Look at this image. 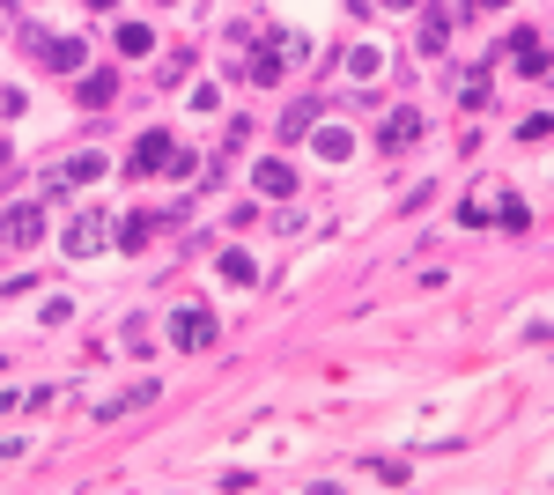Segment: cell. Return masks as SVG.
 I'll use <instances>...</instances> for the list:
<instances>
[{"mask_svg": "<svg viewBox=\"0 0 554 495\" xmlns=\"http://www.w3.org/2000/svg\"><path fill=\"white\" fill-rule=\"evenodd\" d=\"M23 45H30V60H37V67H52V74H82V67H89V45H82V37H52V30H30Z\"/></svg>", "mask_w": 554, "mask_h": 495, "instance_id": "6da1fadb", "label": "cell"}, {"mask_svg": "<svg viewBox=\"0 0 554 495\" xmlns=\"http://www.w3.org/2000/svg\"><path fill=\"white\" fill-rule=\"evenodd\" d=\"M170 348H215V311L207 303H178L170 311Z\"/></svg>", "mask_w": 554, "mask_h": 495, "instance_id": "7a4b0ae2", "label": "cell"}, {"mask_svg": "<svg viewBox=\"0 0 554 495\" xmlns=\"http://www.w3.org/2000/svg\"><path fill=\"white\" fill-rule=\"evenodd\" d=\"M60 244H67L74 259H97L104 244H111V215H97V207H89V215H74L67 230H60Z\"/></svg>", "mask_w": 554, "mask_h": 495, "instance_id": "3957f363", "label": "cell"}, {"mask_svg": "<svg viewBox=\"0 0 554 495\" xmlns=\"http://www.w3.org/2000/svg\"><path fill=\"white\" fill-rule=\"evenodd\" d=\"M37 237H45V215H37V207H8V215H0V252H30Z\"/></svg>", "mask_w": 554, "mask_h": 495, "instance_id": "277c9868", "label": "cell"}, {"mask_svg": "<svg viewBox=\"0 0 554 495\" xmlns=\"http://www.w3.org/2000/svg\"><path fill=\"white\" fill-rule=\"evenodd\" d=\"M170 156H178V148H170V133L156 126V133H141V141H133L126 170H133V178H156V170H170Z\"/></svg>", "mask_w": 554, "mask_h": 495, "instance_id": "5b68a950", "label": "cell"}, {"mask_svg": "<svg viewBox=\"0 0 554 495\" xmlns=\"http://www.w3.org/2000/svg\"><path fill=\"white\" fill-rule=\"evenodd\" d=\"M510 60H518V74H547V67H554V52H547V37H540V30H518V37H510Z\"/></svg>", "mask_w": 554, "mask_h": 495, "instance_id": "8992f818", "label": "cell"}, {"mask_svg": "<svg viewBox=\"0 0 554 495\" xmlns=\"http://www.w3.org/2000/svg\"><path fill=\"white\" fill-rule=\"evenodd\" d=\"M311 148H318V163H348L355 156V133L348 126H311Z\"/></svg>", "mask_w": 554, "mask_h": 495, "instance_id": "52a82bcc", "label": "cell"}, {"mask_svg": "<svg viewBox=\"0 0 554 495\" xmlns=\"http://www.w3.org/2000/svg\"><path fill=\"white\" fill-rule=\"evenodd\" d=\"M215 266H222V281H229V289H252V281H259V259H252V252H237V244H229Z\"/></svg>", "mask_w": 554, "mask_h": 495, "instance_id": "ba28073f", "label": "cell"}, {"mask_svg": "<svg viewBox=\"0 0 554 495\" xmlns=\"http://www.w3.org/2000/svg\"><path fill=\"white\" fill-rule=\"evenodd\" d=\"M377 141H385V148H407V141H422V111H392Z\"/></svg>", "mask_w": 554, "mask_h": 495, "instance_id": "9c48e42d", "label": "cell"}, {"mask_svg": "<svg viewBox=\"0 0 554 495\" xmlns=\"http://www.w3.org/2000/svg\"><path fill=\"white\" fill-rule=\"evenodd\" d=\"M148 230H156V215H126V222H111V244H119V252H141Z\"/></svg>", "mask_w": 554, "mask_h": 495, "instance_id": "30bf717a", "label": "cell"}, {"mask_svg": "<svg viewBox=\"0 0 554 495\" xmlns=\"http://www.w3.org/2000/svg\"><path fill=\"white\" fill-rule=\"evenodd\" d=\"M444 37H451V8H429L422 0V52H444Z\"/></svg>", "mask_w": 554, "mask_h": 495, "instance_id": "8fae6325", "label": "cell"}, {"mask_svg": "<svg viewBox=\"0 0 554 495\" xmlns=\"http://www.w3.org/2000/svg\"><path fill=\"white\" fill-rule=\"evenodd\" d=\"M259 193H274V200H281V193H296V170L281 163V156H274V163H259Z\"/></svg>", "mask_w": 554, "mask_h": 495, "instance_id": "7c38bea8", "label": "cell"}, {"mask_svg": "<svg viewBox=\"0 0 554 495\" xmlns=\"http://www.w3.org/2000/svg\"><path fill=\"white\" fill-rule=\"evenodd\" d=\"M119 97V74H82V104H111Z\"/></svg>", "mask_w": 554, "mask_h": 495, "instance_id": "4fadbf2b", "label": "cell"}, {"mask_svg": "<svg viewBox=\"0 0 554 495\" xmlns=\"http://www.w3.org/2000/svg\"><path fill=\"white\" fill-rule=\"evenodd\" d=\"M318 126V104H296V111H281V141H296V133H311Z\"/></svg>", "mask_w": 554, "mask_h": 495, "instance_id": "5bb4252c", "label": "cell"}, {"mask_svg": "<svg viewBox=\"0 0 554 495\" xmlns=\"http://www.w3.org/2000/svg\"><path fill=\"white\" fill-rule=\"evenodd\" d=\"M60 178H67V185H89V178H104V156H74V163H60Z\"/></svg>", "mask_w": 554, "mask_h": 495, "instance_id": "9a60e30c", "label": "cell"}, {"mask_svg": "<svg viewBox=\"0 0 554 495\" xmlns=\"http://www.w3.org/2000/svg\"><path fill=\"white\" fill-rule=\"evenodd\" d=\"M156 37H148V23H119V52H148Z\"/></svg>", "mask_w": 554, "mask_h": 495, "instance_id": "2e32d148", "label": "cell"}, {"mask_svg": "<svg viewBox=\"0 0 554 495\" xmlns=\"http://www.w3.org/2000/svg\"><path fill=\"white\" fill-rule=\"evenodd\" d=\"M458 104H466V111L488 104V74H466V82H458Z\"/></svg>", "mask_w": 554, "mask_h": 495, "instance_id": "e0dca14e", "label": "cell"}, {"mask_svg": "<svg viewBox=\"0 0 554 495\" xmlns=\"http://www.w3.org/2000/svg\"><path fill=\"white\" fill-rule=\"evenodd\" d=\"M495 222H503V230H532V215H525V200H503V207H495Z\"/></svg>", "mask_w": 554, "mask_h": 495, "instance_id": "ac0fdd59", "label": "cell"}, {"mask_svg": "<svg viewBox=\"0 0 554 495\" xmlns=\"http://www.w3.org/2000/svg\"><path fill=\"white\" fill-rule=\"evenodd\" d=\"M385 8H422V0H385Z\"/></svg>", "mask_w": 554, "mask_h": 495, "instance_id": "d6986e66", "label": "cell"}, {"mask_svg": "<svg viewBox=\"0 0 554 495\" xmlns=\"http://www.w3.org/2000/svg\"><path fill=\"white\" fill-rule=\"evenodd\" d=\"M466 8H473V0H466ZM481 8H510V0H481Z\"/></svg>", "mask_w": 554, "mask_h": 495, "instance_id": "ffe728a7", "label": "cell"}, {"mask_svg": "<svg viewBox=\"0 0 554 495\" xmlns=\"http://www.w3.org/2000/svg\"><path fill=\"white\" fill-rule=\"evenodd\" d=\"M89 8H119V0H89Z\"/></svg>", "mask_w": 554, "mask_h": 495, "instance_id": "44dd1931", "label": "cell"}, {"mask_svg": "<svg viewBox=\"0 0 554 495\" xmlns=\"http://www.w3.org/2000/svg\"><path fill=\"white\" fill-rule=\"evenodd\" d=\"M8 163H15V156H8V148H0V170H8Z\"/></svg>", "mask_w": 554, "mask_h": 495, "instance_id": "7402d4cb", "label": "cell"}]
</instances>
